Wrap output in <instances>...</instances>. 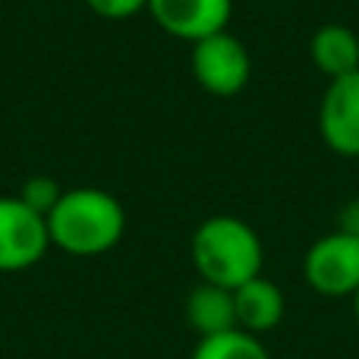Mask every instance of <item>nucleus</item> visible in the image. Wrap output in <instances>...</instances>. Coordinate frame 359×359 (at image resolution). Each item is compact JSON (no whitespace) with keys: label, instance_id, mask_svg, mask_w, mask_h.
<instances>
[{"label":"nucleus","instance_id":"f257e3e1","mask_svg":"<svg viewBox=\"0 0 359 359\" xmlns=\"http://www.w3.org/2000/svg\"><path fill=\"white\" fill-rule=\"evenodd\" d=\"M50 246L76 259L104 255L126 236V208L114 192L98 186L63 189L48 215Z\"/></svg>","mask_w":359,"mask_h":359},{"label":"nucleus","instance_id":"f03ea898","mask_svg":"<svg viewBox=\"0 0 359 359\" xmlns=\"http://www.w3.org/2000/svg\"><path fill=\"white\" fill-rule=\"evenodd\" d=\"M192 268L205 284L236 290L240 284L259 278L265 265L262 236L249 221L236 215H211L192 230L189 240Z\"/></svg>","mask_w":359,"mask_h":359},{"label":"nucleus","instance_id":"7ed1b4c3","mask_svg":"<svg viewBox=\"0 0 359 359\" xmlns=\"http://www.w3.org/2000/svg\"><path fill=\"white\" fill-rule=\"evenodd\" d=\"M189 69L198 88L215 98H233L252 79V54L230 29L189 44Z\"/></svg>","mask_w":359,"mask_h":359},{"label":"nucleus","instance_id":"20e7f679","mask_svg":"<svg viewBox=\"0 0 359 359\" xmlns=\"http://www.w3.org/2000/svg\"><path fill=\"white\" fill-rule=\"evenodd\" d=\"M303 278L318 297H353L359 290V236L344 233V230L318 236L306 249Z\"/></svg>","mask_w":359,"mask_h":359},{"label":"nucleus","instance_id":"39448f33","mask_svg":"<svg viewBox=\"0 0 359 359\" xmlns=\"http://www.w3.org/2000/svg\"><path fill=\"white\" fill-rule=\"evenodd\" d=\"M48 217L19 196H0V274L29 271L48 255Z\"/></svg>","mask_w":359,"mask_h":359},{"label":"nucleus","instance_id":"423d86ee","mask_svg":"<svg viewBox=\"0 0 359 359\" xmlns=\"http://www.w3.org/2000/svg\"><path fill=\"white\" fill-rule=\"evenodd\" d=\"M318 136L334 155L359 158V69L328 79L318 101Z\"/></svg>","mask_w":359,"mask_h":359},{"label":"nucleus","instance_id":"0eeeda50","mask_svg":"<svg viewBox=\"0 0 359 359\" xmlns=\"http://www.w3.org/2000/svg\"><path fill=\"white\" fill-rule=\"evenodd\" d=\"M145 13L170 38L196 44L227 29L233 16V0H149Z\"/></svg>","mask_w":359,"mask_h":359},{"label":"nucleus","instance_id":"6e6552de","mask_svg":"<svg viewBox=\"0 0 359 359\" xmlns=\"http://www.w3.org/2000/svg\"><path fill=\"white\" fill-rule=\"evenodd\" d=\"M233 312H236V328L259 337L284 322L287 299L271 278L259 274V278L246 280V284H240L233 290Z\"/></svg>","mask_w":359,"mask_h":359},{"label":"nucleus","instance_id":"1a4fd4ad","mask_svg":"<svg viewBox=\"0 0 359 359\" xmlns=\"http://www.w3.org/2000/svg\"><path fill=\"white\" fill-rule=\"evenodd\" d=\"M309 54L325 79H337L359 69V35L344 22H325L309 41Z\"/></svg>","mask_w":359,"mask_h":359},{"label":"nucleus","instance_id":"9d476101","mask_svg":"<svg viewBox=\"0 0 359 359\" xmlns=\"http://www.w3.org/2000/svg\"><path fill=\"white\" fill-rule=\"evenodd\" d=\"M186 322L198 337L233 331L236 328L233 290L198 280V287H192V293L186 297Z\"/></svg>","mask_w":359,"mask_h":359},{"label":"nucleus","instance_id":"9b49d317","mask_svg":"<svg viewBox=\"0 0 359 359\" xmlns=\"http://www.w3.org/2000/svg\"><path fill=\"white\" fill-rule=\"evenodd\" d=\"M189 359H271V353H268L265 344L255 334L233 328V331H224V334L198 337Z\"/></svg>","mask_w":359,"mask_h":359},{"label":"nucleus","instance_id":"f8f14e48","mask_svg":"<svg viewBox=\"0 0 359 359\" xmlns=\"http://www.w3.org/2000/svg\"><path fill=\"white\" fill-rule=\"evenodd\" d=\"M16 196L22 198V202L29 205L32 211H38V215L48 217V215H50V208H54V205L60 202L63 186L57 183L54 177H48V174H35V177H29L22 186H19Z\"/></svg>","mask_w":359,"mask_h":359},{"label":"nucleus","instance_id":"ddd939ff","mask_svg":"<svg viewBox=\"0 0 359 359\" xmlns=\"http://www.w3.org/2000/svg\"><path fill=\"white\" fill-rule=\"evenodd\" d=\"M86 6L95 13V16L120 22V19H130V16H139V13H145L149 0H86Z\"/></svg>","mask_w":359,"mask_h":359},{"label":"nucleus","instance_id":"4468645a","mask_svg":"<svg viewBox=\"0 0 359 359\" xmlns=\"http://www.w3.org/2000/svg\"><path fill=\"white\" fill-rule=\"evenodd\" d=\"M337 230L359 236V198H353V202H347V205L341 208V221H337Z\"/></svg>","mask_w":359,"mask_h":359},{"label":"nucleus","instance_id":"2eb2a0df","mask_svg":"<svg viewBox=\"0 0 359 359\" xmlns=\"http://www.w3.org/2000/svg\"><path fill=\"white\" fill-rule=\"evenodd\" d=\"M350 299H353V318H356V325H359V290H356Z\"/></svg>","mask_w":359,"mask_h":359}]
</instances>
